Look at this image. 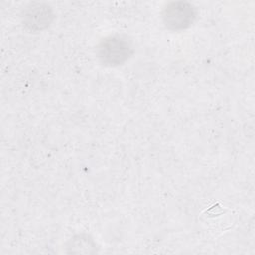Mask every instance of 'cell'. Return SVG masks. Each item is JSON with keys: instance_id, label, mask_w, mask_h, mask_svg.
<instances>
[{"instance_id": "cell-1", "label": "cell", "mask_w": 255, "mask_h": 255, "mask_svg": "<svg viewBox=\"0 0 255 255\" xmlns=\"http://www.w3.org/2000/svg\"><path fill=\"white\" fill-rule=\"evenodd\" d=\"M132 53L131 41L128 37L119 34L102 39L96 48L98 60L107 67H117L125 64Z\"/></svg>"}, {"instance_id": "cell-2", "label": "cell", "mask_w": 255, "mask_h": 255, "mask_svg": "<svg viewBox=\"0 0 255 255\" xmlns=\"http://www.w3.org/2000/svg\"><path fill=\"white\" fill-rule=\"evenodd\" d=\"M196 17L195 8L187 2H171L162 11V22L171 31H181L188 28Z\"/></svg>"}, {"instance_id": "cell-3", "label": "cell", "mask_w": 255, "mask_h": 255, "mask_svg": "<svg viewBox=\"0 0 255 255\" xmlns=\"http://www.w3.org/2000/svg\"><path fill=\"white\" fill-rule=\"evenodd\" d=\"M53 18V11L48 5L31 4L24 12L23 23L30 30L41 31L51 24Z\"/></svg>"}]
</instances>
